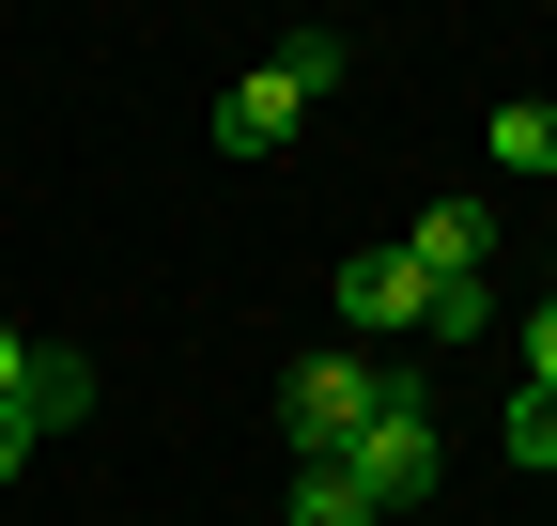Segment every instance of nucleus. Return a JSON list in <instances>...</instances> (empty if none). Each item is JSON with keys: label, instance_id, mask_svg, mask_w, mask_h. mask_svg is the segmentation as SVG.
<instances>
[{"label": "nucleus", "instance_id": "nucleus-1", "mask_svg": "<svg viewBox=\"0 0 557 526\" xmlns=\"http://www.w3.org/2000/svg\"><path fill=\"white\" fill-rule=\"evenodd\" d=\"M341 480H357V496H372V526H387V511H418V496H434V387H418L403 356H387V403H372V434H357V449H341Z\"/></svg>", "mask_w": 557, "mask_h": 526}, {"label": "nucleus", "instance_id": "nucleus-2", "mask_svg": "<svg viewBox=\"0 0 557 526\" xmlns=\"http://www.w3.org/2000/svg\"><path fill=\"white\" fill-rule=\"evenodd\" d=\"M372 403H387V356H357V341H325V356H295V387H278V434H295L310 465H341V449L372 434Z\"/></svg>", "mask_w": 557, "mask_h": 526}, {"label": "nucleus", "instance_id": "nucleus-3", "mask_svg": "<svg viewBox=\"0 0 557 526\" xmlns=\"http://www.w3.org/2000/svg\"><path fill=\"white\" fill-rule=\"evenodd\" d=\"M403 263H418L434 295H480V263H496V217H480V202H434V217L403 233Z\"/></svg>", "mask_w": 557, "mask_h": 526}, {"label": "nucleus", "instance_id": "nucleus-4", "mask_svg": "<svg viewBox=\"0 0 557 526\" xmlns=\"http://www.w3.org/2000/svg\"><path fill=\"white\" fill-rule=\"evenodd\" d=\"M295 124H310V93L278 78V62H248V78L218 93V140H233V155H278V140H295Z\"/></svg>", "mask_w": 557, "mask_h": 526}, {"label": "nucleus", "instance_id": "nucleus-5", "mask_svg": "<svg viewBox=\"0 0 557 526\" xmlns=\"http://www.w3.org/2000/svg\"><path fill=\"white\" fill-rule=\"evenodd\" d=\"M418 310H434V279H418L403 248H357V263H341V325H418Z\"/></svg>", "mask_w": 557, "mask_h": 526}, {"label": "nucleus", "instance_id": "nucleus-6", "mask_svg": "<svg viewBox=\"0 0 557 526\" xmlns=\"http://www.w3.org/2000/svg\"><path fill=\"white\" fill-rule=\"evenodd\" d=\"M16 418H32V434H62V418H94V356H62V341H32V372H16Z\"/></svg>", "mask_w": 557, "mask_h": 526}, {"label": "nucleus", "instance_id": "nucleus-7", "mask_svg": "<svg viewBox=\"0 0 557 526\" xmlns=\"http://www.w3.org/2000/svg\"><path fill=\"white\" fill-rule=\"evenodd\" d=\"M496 171H557V109H542V93L496 109Z\"/></svg>", "mask_w": 557, "mask_h": 526}, {"label": "nucleus", "instance_id": "nucleus-8", "mask_svg": "<svg viewBox=\"0 0 557 526\" xmlns=\"http://www.w3.org/2000/svg\"><path fill=\"white\" fill-rule=\"evenodd\" d=\"M295 526H372V496L341 480V465H295Z\"/></svg>", "mask_w": 557, "mask_h": 526}, {"label": "nucleus", "instance_id": "nucleus-9", "mask_svg": "<svg viewBox=\"0 0 557 526\" xmlns=\"http://www.w3.org/2000/svg\"><path fill=\"white\" fill-rule=\"evenodd\" d=\"M278 78H295V93H341V32H278Z\"/></svg>", "mask_w": 557, "mask_h": 526}, {"label": "nucleus", "instance_id": "nucleus-10", "mask_svg": "<svg viewBox=\"0 0 557 526\" xmlns=\"http://www.w3.org/2000/svg\"><path fill=\"white\" fill-rule=\"evenodd\" d=\"M511 465H557V403H542V387L511 403Z\"/></svg>", "mask_w": 557, "mask_h": 526}, {"label": "nucleus", "instance_id": "nucleus-11", "mask_svg": "<svg viewBox=\"0 0 557 526\" xmlns=\"http://www.w3.org/2000/svg\"><path fill=\"white\" fill-rule=\"evenodd\" d=\"M527 387L557 403V310H527Z\"/></svg>", "mask_w": 557, "mask_h": 526}, {"label": "nucleus", "instance_id": "nucleus-12", "mask_svg": "<svg viewBox=\"0 0 557 526\" xmlns=\"http://www.w3.org/2000/svg\"><path fill=\"white\" fill-rule=\"evenodd\" d=\"M16 465H32V418H16V403H0V480H16Z\"/></svg>", "mask_w": 557, "mask_h": 526}, {"label": "nucleus", "instance_id": "nucleus-13", "mask_svg": "<svg viewBox=\"0 0 557 526\" xmlns=\"http://www.w3.org/2000/svg\"><path fill=\"white\" fill-rule=\"evenodd\" d=\"M16 372H32V341H16V325H0V403H16Z\"/></svg>", "mask_w": 557, "mask_h": 526}]
</instances>
